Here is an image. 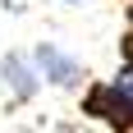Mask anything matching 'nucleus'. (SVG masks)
<instances>
[{
    "label": "nucleus",
    "instance_id": "4",
    "mask_svg": "<svg viewBox=\"0 0 133 133\" xmlns=\"http://www.w3.org/2000/svg\"><path fill=\"white\" fill-rule=\"evenodd\" d=\"M124 69L133 74V28H129V37H124Z\"/></svg>",
    "mask_w": 133,
    "mask_h": 133
},
{
    "label": "nucleus",
    "instance_id": "3",
    "mask_svg": "<svg viewBox=\"0 0 133 133\" xmlns=\"http://www.w3.org/2000/svg\"><path fill=\"white\" fill-rule=\"evenodd\" d=\"M0 74H5V87H9L14 101H32V96L41 92V74H37V64H32V55H5Z\"/></svg>",
    "mask_w": 133,
    "mask_h": 133
},
{
    "label": "nucleus",
    "instance_id": "1",
    "mask_svg": "<svg viewBox=\"0 0 133 133\" xmlns=\"http://www.w3.org/2000/svg\"><path fill=\"white\" fill-rule=\"evenodd\" d=\"M83 115L101 119L115 133H133V74H115L106 83H92L83 92Z\"/></svg>",
    "mask_w": 133,
    "mask_h": 133
},
{
    "label": "nucleus",
    "instance_id": "2",
    "mask_svg": "<svg viewBox=\"0 0 133 133\" xmlns=\"http://www.w3.org/2000/svg\"><path fill=\"white\" fill-rule=\"evenodd\" d=\"M32 64H37L41 83H51V87H78V83L87 78L83 60L69 55L64 46H55V41H37V46H32Z\"/></svg>",
    "mask_w": 133,
    "mask_h": 133
}]
</instances>
